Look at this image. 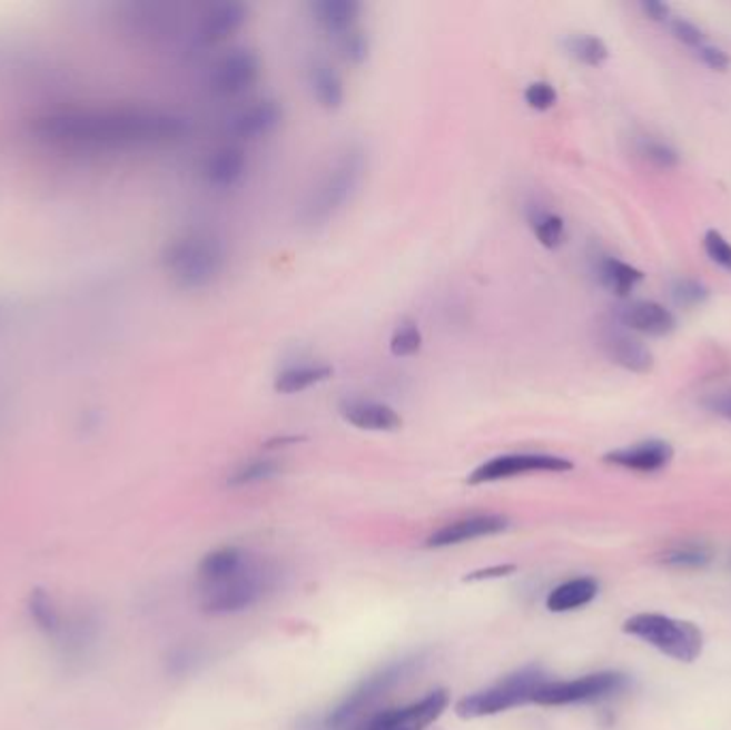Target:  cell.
<instances>
[{"instance_id":"cell-1","label":"cell","mask_w":731,"mask_h":730,"mask_svg":"<svg viewBox=\"0 0 731 730\" xmlns=\"http://www.w3.org/2000/svg\"><path fill=\"white\" fill-rule=\"evenodd\" d=\"M28 138L62 155H120L171 146L189 136L180 114L125 103H67L28 118Z\"/></svg>"},{"instance_id":"cell-2","label":"cell","mask_w":731,"mask_h":730,"mask_svg":"<svg viewBox=\"0 0 731 730\" xmlns=\"http://www.w3.org/2000/svg\"><path fill=\"white\" fill-rule=\"evenodd\" d=\"M366 174V152L362 146L343 148L324 174L315 180L313 189L302 199L298 221L304 229H319L329 224L357 194Z\"/></svg>"},{"instance_id":"cell-3","label":"cell","mask_w":731,"mask_h":730,"mask_svg":"<svg viewBox=\"0 0 731 730\" xmlns=\"http://www.w3.org/2000/svg\"><path fill=\"white\" fill-rule=\"evenodd\" d=\"M161 262L171 282L182 289L197 292L218 282L227 266V251L217 234L189 229L165 245Z\"/></svg>"},{"instance_id":"cell-4","label":"cell","mask_w":731,"mask_h":730,"mask_svg":"<svg viewBox=\"0 0 731 730\" xmlns=\"http://www.w3.org/2000/svg\"><path fill=\"white\" fill-rule=\"evenodd\" d=\"M276 572L271 570L270 563L255 560L246 553L244 562L218 576L213 581H201V606L208 613L215 615H227V613H243L246 609H253L268 595L274 585Z\"/></svg>"},{"instance_id":"cell-5","label":"cell","mask_w":731,"mask_h":730,"mask_svg":"<svg viewBox=\"0 0 731 730\" xmlns=\"http://www.w3.org/2000/svg\"><path fill=\"white\" fill-rule=\"evenodd\" d=\"M623 630L678 662H695L704 649V637L693 623L665 615H635L624 621Z\"/></svg>"},{"instance_id":"cell-6","label":"cell","mask_w":731,"mask_h":730,"mask_svg":"<svg viewBox=\"0 0 731 730\" xmlns=\"http://www.w3.org/2000/svg\"><path fill=\"white\" fill-rule=\"evenodd\" d=\"M547 683L545 674L540 669H522L517 673L505 677L503 681L480 690L466 699H462L456 707L462 718H484L501 711H510L520 704L535 702L537 692Z\"/></svg>"},{"instance_id":"cell-7","label":"cell","mask_w":731,"mask_h":730,"mask_svg":"<svg viewBox=\"0 0 731 730\" xmlns=\"http://www.w3.org/2000/svg\"><path fill=\"white\" fill-rule=\"evenodd\" d=\"M413 669H415V658H408L381 669L379 673L371 674L327 716L325 727L329 730L347 729L353 720H357L366 709H371L385 692H389L398 681H403Z\"/></svg>"},{"instance_id":"cell-8","label":"cell","mask_w":731,"mask_h":730,"mask_svg":"<svg viewBox=\"0 0 731 730\" xmlns=\"http://www.w3.org/2000/svg\"><path fill=\"white\" fill-rule=\"evenodd\" d=\"M573 470V463L543 452H514V454H501L494 456L486 463H482L471 476L468 484H487L498 482L507 477L526 476V474H540V472H569Z\"/></svg>"},{"instance_id":"cell-9","label":"cell","mask_w":731,"mask_h":730,"mask_svg":"<svg viewBox=\"0 0 731 730\" xmlns=\"http://www.w3.org/2000/svg\"><path fill=\"white\" fill-rule=\"evenodd\" d=\"M624 688V677L619 673H595L571 681H547L537 692L535 702L547 707L575 704L607 699Z\"/></svg>"},{"instance_id":"cell-10","label":"cell","mask_w":731,"mask_h":730,"mask_svg":"<svg viewBox=\"0 0 731 730\" xmlns=\"http://www.w3.org/2000/svg\"><path fill=\"white\" fill-rule=\"evenodd\" d=\"M261 60L246 48H238L218 58L210 71V88L218 97H238L259 82Z\"/></svg>"},{"instance_id":"cell-11","label":"cell","mask_w":731,"mask_h":730,"mask_svg":"<svg viewBox=\"0 0 731 730\" xmlns=\"http://www.w3.org/2000/svg\"><path fill=\"white\" fill-rule=\"evenodd\" d=\"M450 697L445 690H434L426 694L422 701L411 702L401 709L383 711L375 716L366 729L362 730H426L434 720L443 716L447 709Z\"/></svg>"},{"instance_id":"cell-12","label":"cell","mask_w":731,"mask_h":730,"mask_svg":"<svg viewBox=\"0 0 731 730\" xmlns=\"http://www.w3.org/2000/svg\"><path fill=\"white\" fill-rule=\"evenodd\" d=\"M338 412L343 421L349 422L355 428L375 431V433H392L403 426L401 414L387 403L364 398V396H347L340 401Z\"/></svg>"},{"instance_id":"cell-13","label":"cell","mask_w":731,"mask_h":730,"mask_svg":"<svg viewBox=\"0 0 731 730\" xmlns=\"http://www.w3.org/2000/svg\"><path fill=\"white\" fill-rule=\"evenodd\" d=\"M248 20V7L243 2H217L210 4L195 30V39L201 46H217L243 29Z\"/></svg>"},{"instance_id":"cell-14","label":"cell","mask_w":731,"mask_h":730,"mask_svg":"<svg viewBox=\"0 0 731 730\" xmlns=\"http://www.w3.org/2000/svg\"><path fill=\"white\" fill-rule=\"evenodd\" d=\"M616 319L624 328H631L633 333L646 335V337H668L676 331V317L670 309H665L659 303L650 300H635L626 303L616 310Z\"/></svg>"},{"instance_id":"cell-15","label":"cell","mask_w":731,"mask_h":730,"mask_svg":"<svg viewBox=\"0 0 731 730\" xmlns=\"http://www.w3.org/2000/svg\"><path fill=\"white\" fill-rule=\"evenodd\" d=\"M283 118L285 110L276 99H261L229 120V134L240 140H261L283 125Z\"/></svg>"},{"instance_id":"cell-16","label":"cell","mask_w":731,"mask_h":730,"mask_svg":"<svg viewBox=\"0 0 731 730\" xmlns=\"http://www.w3.org/2000/svg\"><path fill=\"white\" fill-rule=\"evenodd\" d=\"M601 345H603V352L607 354V358L614 365L623 366L631 373H649V371H652V365H654L652 352L642 341L631 337L623 328L607 326L603 337H601Z\"/></svg>"},{"instance_id":"cell-17","label":"cell","mask_w":731,"mask_h":730,"mask_svg":"<svg viewBox=\"0 0 731 730\" xmlns=\"http://www.w3.org/2000/svg\"><path fill=\"white\" fill-rule=\"evenodd\" d=\"M507 519L496 516V514H484V516H468V519H461L454 521L445 527H441L438 532H434L428 537V546L431 549H445V546H456V544H464L477 537H487V535L501 534L507 530Z\"/></svg>"},{"instance_id":"cell-18","label":"cell","mask_w":731,"mask_h":730,"mask_svg":"<svg viewBox=\"0 0 731 730\" xmlns=\"http://www.w3.org/2000/svg\"><path fill=\"white\" fill-rule=\"evenodd\" d=\"M672 458H674V448L661 440H649L629 448L612 450L603 456V461L610 465L644 472V474L668 467Z\"/></svg>"},{"instance_id":"cell-19","label":"cell","mask_w":731,"mask_h":730,"mask_svg":"<svg viewBox=\"0 0 731 730\" xmlns=\"http://www.w3.org/2000/svg\"><path fill=\"white\" fill-rule=\"evenodd\" d=\"M246 169H248V159H246L243 148L240 146H223L206 159V164L201 168V176L210 189L229 191L243 182Z\"/></svg>"},{"instance_id":"cell-20","label":"cell","mask_w":731,"mask_h":730,"mask_svg":"<svg viewBox=\"0 0 731 730\" xmlns=\"http://www.w3.org/2000/svg\"><path fill=\"white\" fill-rule=\"evenodd\" d=\"M308 88L315 101L327 112H336L343 108L345 103L343 78L324 58H317L308 65Z\"/></svg>"},{"instance_id":"cell-21","label":"cell","mask_w":731,"mask_h":730,"mask_svg":"<svg viewBox=\"0 0 731 730\" xmlns=\"http://www.w3.org/2000/svg\"><path fill=\"white\" fill-rule=\"evenodd\" d=\"M313 20L327 34H343L352 30L362 13V2L357 0H315L308 4Z\"/></svg>"},{"instance_id":"cell-22","label":"cell","mask_w":731,"mask_h":730,"mask_svg":"<svg viewBox=\"0 0 731 730\" xmlns=\"http://www.w3.org/2000/svg\"><path fill=\"white\" fill-rule=\"evenodd\" d=\"M334 375V368L324 363H294L283 366L274 377V391L278 394H298L319 386Z\"/></svg>"},{"instance_id":"cell-23","label":"cell","mask_w":731,"mask_h":730,"mask_svg":"<svg viewBox=\"0 0 731 730\" xmlns=\"http://www.w3.org/2000/svg\"><path fill=\"white\" fill-rule=\"evenodd\" d=\"M596 279L599 283L610 289L612 294L626 298L640 283L644 282V273L638 270L635 266L626 264L623 259L603 255L599 257L595 266Z\"/></svg>"},{"instance_id":"cell-24","label":"cell","mask_w":731,"mask_h":730,"mask_svg":"<svg viewBox=\"0 0 731 730\" xmlns=\"http://www.w3.org/2000/svg\"><path fill=\"white\" fill-rule=\"evenodd\" d=\"M599 593V585L593 579H573L559 585L545 600L552 613H569L591 604Z\"/></svg>"},{"instance_id":"cell-25","label":"cell","mask_w":731,"mask_h":730,"mask_svg":"<svg viewBox=\"0 0 731 730\" xmlns=\"http://www.w3.org/2000/svg\"><path fill=\"white\" fill-rule=\"evenodd\" d=\"M526 219L545 249H559L565 243V221L542 206H529Z\"/></svg>"},{"instance_id":"cell-26","label":"cell","mask_w":731,"mask_h":730,"mask_svg":"<svg viewBox=\"0 0 731 730\" xmlns=\"http://www.w3.org/2000/svg\"><path fill=\"white\" fill-rule=\"evenodd\" d=\"M563 48H565L569 57L577 60L580 65H586V67H599L610 57V50H607L605 41L599 39L595 34H586V32L567 34L563 39Z\"/></svg>"},{"instance_id":"cell-27","label":"cell","mask_w":731,"mask_h":730,"mask_svg":"<svg viewBox=\"0 0 731 730\" xmlns=\"http://www.w3.org/2000/svg\"><path fill=\"white\" fill-rule=\"evenodd\" d=\"M422 343H424V337H422V331L417 328V324L411 322V319H405L392 333L389 352L396 358H408V356H415L422 349Z\"/></svg>"},{"instance_id":"cell-28","label":"cell","mask_w":731,"mask_h":730,"mask_svg":"<svg viewBox=\"0 0 731 730\" xmlns=\"http://www.w3.org/2000/svg\"><path fill=\"white\" fill-rule=\"evenodd\" d=\"M280 472V465L274 458H255L240 465L229 480V486H248V484H257L264 480H270Z\"/></svg>"},{"instance_id":"cell-29","label":"cell","mask_w":731,"mask_h":730,"mask_svg":"<svg viewBox=\"0 0 731 730\" xmlns=\"http://www.w3.org/2000/svg\"><path fill=\"white\" fill-rule=\"evenodd\" d=\"M336 46H338V52L340 57L345 58L347 62L352 65H362L368 60V55H371V41H368V34L357 27H353L352 30L343 32L336 37Z\"/></svg>"},{"instance_id":"cell-30","label":"cell","mask_w":731,"mask_h":730,"mask_svg":"<svg viewBox=\"0 0 731 730\" xmlns=\"http://www.w3.org/2000/svg\"><path fill=\"white\" fill-rule=\"evenodd\" d=\"M638 152L642 155L644 161H649L650 166H654V168L672 169L680 164V155L665 141L642 138L638 141Z\"/></svg>"},{"instance_id":"cell-31","label":"cell","mask_w":731,"mask_h":730,"mask_svg":"<svg viewBox=\"0 0 731 730\" xmlns=\"http://www.w3.org/2000/svg\"><path fill=\"white\" fill-rule=\"evenodd\" d=\"M708 287L704 283L695 282V279H676L672 283V298L678 307L684 309H693L700 307L708 300Z\"/></svg>"},{"instance_id":"cell-32","label":"cell","mask_w":731,"mask_h":730,"mask_svg":"<svg viewBox=\"0 0 731 730\" xmlns=\"http://www.w3.org/2000/svg\"><path fill=\"white\" fill-rule=\"evenodd\" d=\"M524 101L535 112H547V110H552L556 106L559 92H556V88L550 85V82L537 80V82H531V85L526 86Z\"/></svg>"},{"instance_id":"cell-33","label":"cell","mask_w":731,"mask_h":730,"mask_svg":"<svg viewBox=\"0 0 731 730\" xmlns=\"http://www.w3.org/2000/svg\"><path fill=\"white\" fill-rule=\"evenodd\" d=\"M704 251L717 266L731 273V243L717 229H708L704 236Z\"/></svg>"},{"instance_id":"cell-34","label":"cell","mask_w":731,"mask_h":730,"mask_svg":"<svg viewBox=\"0 0 731 730\" xmlns=\"http://www.w3.org/2000/svg\"><path fill=\"white\" fill-rule=\"evenodd\" d=\"M668 27H670L672 34L676 37L680 43H684V46H689L693 50L702 48L705 43V34L702 32V29H698L693 22H689L684 18H670Z\"/></svg>"},{"instance_id":"cell-35","label":"cell","mask_w":731,"mask_h":730,"mask_svg":"<svg viewBox=\"0 0 731 730\" xmlns=\"http://www.w3.org/2000/svg\"><path fill=\"white\" fill-rule=\"evenodd\" d=\"M665 562L678 565V568H702L705 563L710 562V555L705 553L704 549L698 546H684L678 549L665 555Z\"/></svg>"},{"instance_id":"cell-36","label":"cell","mask_w":731,"mask_h":730,"mask_svg":"<svg viewBox=\"0 0 731 730\" xmlns=\"http://www.w3.org/2000/svg\"><path fill=\"white\" fill-rule=\"evenodd\" d=\"M698 58L708 65L712 71H728L731 65V58L728 57V52H723L721 48H714L710 43H704L702 48L695 50Z\"/></svg>"},{"instance_id":"cell-37","label":"cell","mask_w":731,"mask_h":730,"mask_svg":"<svg viewBox=\"0 0 731 730\" xmlns=\"http://www.w3.org/2000/svg\"><path fill=\"white\" fill-rule=\"evenodd\" d=\"M640 9L652 22H670V18H672V9L659 0H642Z\"/></svg>"},{"instance_id":"cell-38","label":"cell","mask_w":731,"mask_h":730,"mask_svg":"<svg viewBox=\"0 0 731 730\" xmlns=\"http://www.w3.org/2000/svg\"><path fill=\"white\" fill-rule=\"evenodd\" d=\"M708 407H710L714 414H719V416H723V418H728V421L731 422V391L730 393L714 394V396L708 401Z\"/></svg>"},{"instance_id":"cell-39","label":"cell","mask_w":731,"mask_h":730,"mask_svg":"<svg viewBox=\"0 0 731 730\" xmlns=\"http://www.w3.org/2000/svg\"><path fill=\"white\" fill-rule=\"evenodd\" d=\"M514 568L512 565H507V568H492V570H484V572H477V574H473V576H468L471 581H475V579H486V576H501V574H505V572H512ZM466 579V581H468Z\"/></svg>"}]
</instances>
